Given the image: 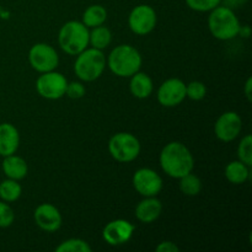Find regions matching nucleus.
Listing matches in <instances>:
<instances>
[{"mask_svg": "<svg viewBox=\"0 0 252 252\" xmlns=\"http://www.w3.org/2000/svg\"><path fill=\"white\" fill-rule=\"evenodd\" d=\"M159 164L164 174L179 180L193 171L194 158L184 143L170 142L160 152Z\"/></svg>", "mask_w": 252, "mask_h": 252, "instance_id": "f257e3e1", "label": "nucleus"}, {"mask_svg": "<svg viewBox=\"0 0 252 252\" xmlns=\"http://www.w3.org/2000/svg\"><path fill=\"white\" fill-rule=\"evenodd\" d=\"M106 64L118 78H130L140 70L143 58L139 51L130 44H118L110 52Z\"/></svg>", "mask_w": 252, "mask_h": 252, "instance_id": "f03ea898", "label": "nucleus"}, {"mask_svg": "<svg viewBox=\"0 0 252 252\" xmlns=\"http://www.w3.org/2000/svg\"><path fill=\"white\" fill-rule=\"evenodd\" d=\"M240 21L235 11L225 5H218L208 16V29L212 36L219 41H230L240 31Z\"/></svg>", "mask_w": 252, "mask_h": 252, "instance_id": "7ed1b4c3", "label": "nucleus"}, {"mask_svg": "<svg viewBox=\"0 0 252 252\" xmlns=\"http://www.w3.org/2000/svg\"><path fill=\"white\" fill-rule=\"evenodd\" d=\"M106 57L102 51L96 48H86L76 56L74 62V73L84 83H91L103 75Z\"/></svg>", "mask_w": 252, "mask_h": 252, "instance_id": "20e7f679", "label": "nucleus"}, {"mask_svg": "<svg viewBox=\"0 0 252 252\" xmlns=\"http://www.w3.org/2000/svg\"><path fill=\"white\" fill-rule=\"evenodd\" d=\"M89 32L90 29H88L83 22L70 20L59 30V47L69 56H78L89 47Z\"/></svg>", "mask_w": 252, "mask_h": 252, "instance_id": "39448f33", "label": "nucleus"}, {"mask_svg": "<svg viewBox=\"0 0 252 252\" xmlns=\"http://www.w3.org/2000/svg\"><path fill=\"white\" fill-rule=\"evenodd\" d=\"M142 145L134 134L120 132L113 134L108 140V153L118 162L128 164L139 157Z\"/></svg>", "mask_w": 252, "mask_h": 252, "instance_id": "423d86ee", "label": "nucleus"}, {"mask_svg": "<svg viewBox=\"0 0 252 252\" xmlns=\"http://www.w3.org/2000/svg\"><path fill=\"white\" fill-rule=\"evenodd\" d=\"M68 80L62 73L56 70L41 73L36 80V91L46 100H59L65 96Z\"/></svg>", "mask_w": 252, "mask_h": 252, "instance_id": "0eeeda50", "label": "nucleus"}, {"mask_svg": "<svg viewBox=\"0 0 252 252\" xmlns=\"http://www.w3.org/2000/svg\"><path fill=\"white\" fill-rule=\"evenodd\" d=\"M29 63L32 69L41 73L56 70L59 65V56L56 48L48 43L33 44L29 51Z\"/></svg>", "mask_w": 252, "mask_h": 252, "instance_id": "6e6552de", "label": "nucleus"}, {"mask_svg": "<svg viewBox=\"0 0 252 252\" xmlns=\"http://www.w3.org/2000/svg\"><path fill=\"white\" fill-rule=\"evenodd\" d=\"M158 16L154 7L148 4H140L133 7L128 15V26L133 33L147 36L154 31Z\"/></svg>", "mask_w": 252, "mask_h": 252, "instance_id": "1a4fd4ad", "label": "nucleus"}, {"mask_svg": "<svg viewBox=\"0 0 252 252\" xmlns=\"http://www.w3.org/2000/svg\"><path fill=\"white\" fill-rule=\"evenodd\" d=\"M133 187L143 197H154L161 192L164 182L161 176L150 167L138 169L133 175Z\"/></svg>", "mask_w": 252, "mask_h": 252, "instance_id": "9d476101", "label": "nucleus"}, {"mask_svg": "<svg viewBox=\"0 0 252 252\" xmlns=\"http://www.w3.org/2000/svg\"><path fill=\"white\" fill-rule=\"evenodd\" d=\"M243 130V120L235 111H226L217 118L214 123V134L220 142L235 140Z\"/></svg>", "mask_w": 252, "mask_h": 252, "instance_id": "9b49d317", "label": "nucleus"}, {"mask_svg": "<svg viewBox=\"0 0 252 252\" xmlns=\"http://www.w3.org/2000/svg\"><path fill=\"white\" fill-rule=\"evenodd\" d=\"M158 102L164 107H176L186 98V84L179 78H170L157 91Z\"/></svg>", "mask_w": 252, "mask_h": 252, "instance_id": "f8f14e48", "label": "nucleus"}, {"mask_svg": "<svg viewBox=\"0 0 252 252\" xmlns=\"http://www.w3.org/2000/svg\"><path fill=\"white\" fill-rule=\"evenodd\" d=\"M135 226L126 219H115L108 221L102 230V239L110 246H121L127 244L134 234Z\"/></svg>", "mask_w": 252, "mask_h": 252, "instance_id": "ddd939ff", "label": "nucleus"}, {"mask_svg": "<svg viewBox=\"0 0 252 252\" xmlns=\"http://www.w3.org/2000/svg\"><path fill=\"white\" fill-rule=\"evenodd\" d=\"M33 220L41 230L46 233H56L63 223L59 209L52 203H42L33 212Z\"/></svg>", "mask_w": 252, "mask_h": 252, "instance_id": "4468645a", "label": "nucleus"}, {"mask_svg": "<svg viewBox=\"0 0 252 252\" xmlns=\"http://www.w3.org/2000/svg\"><path fill=\"white\" fill-rule=\"evenodd\" d=\"M162 213V203L157 196L154 197H144L135 206L134 214L135 218L143 224H152Z\"/></svg>", "mask_w": 252, "mask_h": 252, "instance_id": "2eb2a0df", "label": "nucleus"}, {"mask_svg": "<svg viewBox=\"0 0 252 252\" xmlns=\"http://www.w3.org/2000/svg\"><path fill=\"white\" fill-rule=\"evenodd\" d=\"M20 147L19 129L11 123L0 125V157L16 154Z\"/></svg>", "mask_w": 252, "mask_h": 252, "instance_id": "dca6fc26", "label": "nucleus"}, {"mask_svg": "<svg viewBox=\"0 0 252 252\" xmlns=\"http://www.w3.org/2000/svg\"><path fill=\"white\" fill-rule=\"evenodd\" d=\"M1 170L7 179L21 181L29 174V165L24 158L12 154L4 157L1 162Z\"/></svg>", "mask_w": 252, "mask_h": 252, "instance_id": "f3484780", "label": "nucleus"}, {"mask_svg": "<svg viewBox=\"0 0 252 252\" xmlns=\"http://www.w3.org/2000/svg\"><path fill=\"white\" fill-rule=\"evenodd\" d=\"M129 91L135 98L144 100L150 97L154 91V83L147 73H142L139 70L130 76Z\"/></svg>", "mask_w": 252, "mask_h": 252, "instance_id": "a211bd4d", "label": "nucleus"}, {"mask_svg": "<svg viewBox=\"0 0 252 252\" xmlns=\"http://www.w3.org/2000/svg\"><path fill=\"white\" fill-rule=\"evenodd\" d=\"M225 179L233 185H243L250 179V166L240 160L230 161L224 170Z\"/></svg>", "mask_w": 252, "mask_h": 252, "instance_id": "6ab92c4d", "label": "nucleus"}, {"mask_svg": "<svg viewBox=\"0 0 252 252\" xmlns=\"http://www.w3.org/2000/svg\"><path fill=\"white\" fill-rule=\"evenodd\" d=\"M107 20V10L100 4H93L85 9L81 17V22L88 29H94L103 25Z\"/></svg>", "mask_w": 252, "mask_h": 252, "instance_id": "aec40b11", "label": "nucleus"}, {"mask_svg": "<svg viewBox=\"0 0 252 252\" xmlns=\"http://www.w3.org/2000/svg\"><path fill=\"white\" fill-rule=\"evenodd\" d=\"M111 42H112V32L110 31L108 27L103 26V25L94 27L89 32V44L93 48L103 51L110 46Z\"/></svg>", "mask_w": 252, "mask_h": 252, "instance_id": "412c9836", "label": "nucleus"}, {"mask_svg": "<svg viewBox=\"0 0 252 252\" xmlns=\"http://www.w3.org/2000/svg\"><path fill=\"white\" fill-rule=\"evenodd\" d=\"M22 187L19 181L6 179L0 182V198L6 203H14L21 197Z\"/></svg>", "mask_w": 252, "mask_h": 252, "instance_id": "4be33fe9", "label": "nucleus"}, {"mask_svg": "<svg viewBox=\"0 0 252 252\" xmlns=\"http://www.w3.org/2000/svg\"><path fill=\"white\" fill-rule=\"evenodd\" d=\"M179 189L185 196H198L202 191V181L197 175L189 172L179 179Z\"/></svg>", "mask_w": 252, "mask_h": 252, "instance_id": "5701e85b", "label": "nucleus"}, {"mask_svg": "<svg viewBox=\"0 0 252 252\" xmlns=\"http://www.w3.org/2000/svg\"><path fill=\"white\" fill-rule=\"evenodd\" d=\"M91 246L84 239L71 238L64 240L56 248L57 252H91Z\"/></svg>", "mask_w": 252, "mask_h": 252, "instance_id": "b1692460", "label": "nucleus"}, {"mask_svg": "<svg viewBox=\"0 0 252 252\" xmlns=\"http://www.w3.org/2000/svg\"><path fill=\"white\" fill-rule=\"evenodd\" d=\"M238 160L243 161L248 166L251 167L252 165V137L251 134H246L243 139L240 140L238 145Z\"/></svg>", "mask_w": 252, "mask_h": 252, "instance_id": "393cba45", "label": "nucleus"}, {"mask_svg": "<svg viewBox=\"0 0 252 252\" xmlns=\"http://www.w3.org/2000/svg\"><path fill=\"white\" fill-rule=\"evenodd\" d=\"M207 88L202 81L193 80L186 84V97L192 101H201L206 97Z\"/></svg>", "mask_w": 252, "mask_h": 252, "instance_id": "a878e982", "label": "nucleus"}, {"mask_svg": "<svg viewBox=\"0 0 252 252\" xmlns=\"http://www.w3.org/2000/svg\"><path fill=\"white\" fill-rule=\"evenodd\" d=\"M187 6L197 12H209L221 4V0H185Z\"/></svg>", "mask_w": 252, "mask_h": 252, "instance_id": "bb28decb", "label": "nucleus"}, {"mask_svg": "<svg viewBox=\"0 0 252 252\" xmlns=\"http://www.w3.org/2000/svg\"><path fill=\"white\" fill-rule=\"evenodd\" d=\"M15 213L14 209L10 207L9 203L4 201H0V228H9L14 224Z\"/></svg>", "mask_w": 252, "mask_h": 252, "instance_id": "cd10ccee", "label": "nucleus"}, {"mask_svg": "<svg viewBox=\"0 0 252 252\" xmlns=\"http://www.w3.org/2000/svg\"><path fill=\"white\" fill-rule=\"evenodd\" d=\"M86 94L85 85H84L81 81H70L66 85L65 90V96H68L69 98H73V100H79V98L84 97Z\"/></svg>", "mask_w": 252, "mask_h": 252, "instance_id": "c85d7f7f", "label": "nucleus"}, {"mask_svg": "<svg viewBox=\"0 0 252 252\" xmlns=\"http://www.w3.org/2000/svg\"><path fill=\"white\" fill-rule=\"evenodd\" d=\"M155 251L157 252H179L180 251V248L176 245L175 243H172V241H161V243H159V245L155 248Z\"/></svg>", "mask_w": 252, "mask_h": 252, "instance_id": "c756f323", "label": "nucleus"}, {"mask_svg": "<svg viewBox=\"0 0 252 252\" xmlns=\"http://www.w3.org/2000/svg\"><path fill=\"white\" fill-rule=\"evenodd\" d=\"M221 2H223V5H225V6L235 10L238 9V7L244 6V5L248 2V0H221Z\"/></svg>", "mask_w": 252, "mask_h": 252, "instance_id": "7c9ffc66", "label": "nucleus"}, {"mask_svg": "<svg viewBox=\"0 0 252 252\" xmlns=\"http://www.w3.org/2000/svg\"><path fill=\"white\" fill-rule=\"evenodd\" d=\"M251 93H252V78H248V80H246L245 83V86H244V94H245L246 98H248V101H250V102L252 100Z\"/></svg>", "mask_w": 252, "mask_h": 252, "instance_id": "2f4dec72", "label": "nucleus"}]
</instances>
